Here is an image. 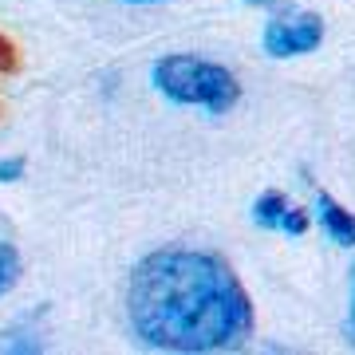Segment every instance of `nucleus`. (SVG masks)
Here are the masks:
<instances>
[{"label":"nucleus","instance_id":"1","mask_svg":"<svg viewBox=\"0 0 355 355\" xmlns=\"http://www.w3.org/2000/svg\"><path fill=\"white\" fill-rule=\"evenodd\" d=\"M127 316L135 336L158 352H233L253 331V300L221 257L158 249L130 272Z\"/></svg>","mask_w":355,"mask_h":355},{"label":"nucleus","instance_id":"2","mask_svg":"<svg viewBox=\"0 0 355 355\" xmlns=\"http://www.w3.org/2000/svg\"><path fill=\"white\" fill-rule=\"evenodd\" d=\"M154 87L170 103L182 107H205L209 114H225L241 99L237 76L221 64H209L202 55H162L150 67Z\"/></svg>","mask_w":355,"mask_h":355},{"label":"nucleus","instance_id":"3","mask_svg":"<svg viewBox=\"0 0 355 355\" xmlns=\"http://www.w3.org/2000/svg\"><path fill=\"white\" fill-rule=\"evenodd\" d=\"M324 44V20L308 12H292V16H277L265 24V51L277 60H292V55H304L316 51Z\"/></svg>","mask_w":355,"mask_h":355},{"label":"nucleus","instance_id":"4","mask_svg":"<svg viewBox=\"0 0 355 355\" xmlns=\"http://www.w3.org/2000/svg\"><path fill=\"white\" fill-rule=\"evenodd\" d=\"M253 221L261 229H284L288 237H304V233H308V214L292 209L288 198H284V193H277V190H265L261 198H257Z\"/></svg>","mask_w":355,"mask_h":355},{"label":"nucleus","instance_id":"5","mask_svg":"<svg viewBox=\"0 0 355 355\" xmlns=\"http://www.w3.org/2000/svg\"><path fill=\"white\" fill-rule=\"evenodd\" d=\"M316 221L336 245H343V249L355 245V214L347 209V205L336 202L328 190H316Z\"/></svg>","mask_w":355,"mask_h":355},{"label":"nucleus","instance_id":"6","mask_svg":"<svg viewBox=\"0 0 355 355\" xmlns=\"http://www.w3.org/2000/svg\"><path fill=\"white\" fill-rule=\"evenodd\" d=\"M16 280H20V253H16V245L0 241V296H8Z\"/></svg>","mask_w":355,"mask_h":355},{"label":"nucleus","instance_id":"7","mask_svg":"<svg viewBox=\"0 0 355 355\" xmlns=\"http://www.w3.org/2000/svg\"><path fill=\"white\" fill-rule=\"evenodd\" d=\"M24 158H4V162H0V182H20V178H24Z\"/></svg>","mask_w":355,"mask_h":355},{"label":"nucleus","instance_id":"8","mask_svg":"<svg viewBox=\"0 0 355 355\" xmlns=\"http://www.w3.org/2000/svg\"><path fill=\"white\" fill-rule=\"evenodd\" d=\"M0 71H16V48L4 36H0Z\"/></svg>","mask_w":355,"mask_h":355},{"label":"nucleus","instance_id":"9","mask_svg":"<svg viewBox=\"0 0 355 355\" xmlns=\"http://www.w3.org/2000/svg\"><path fill=\"white\" fill-rule=\"evenodd\" d=\"M347 340L355 343V268H352V308H347Z\"/></svg>","mask_w":355,"mask_h":355},{"label":"nucleus","instance_id":"10","mask_svg":"<svg viewBox=\"0 0 355 355\" xmlns=\"http://www.w3.org/2000/svg\"><path fill=\"white\" fill-rule=\"evenodd\" d=\"M241 4H257V8H265V4H272V0H241Z\"/></svg>","mask_w":355,"mask_h":355},{"label":"nucleus","instance_id":"11","mask_svg":"<svg viewBox=\"0 0 355 355\" xmlns=\"http://www.w3.org/2000/svg\"><path fill=\"white\" fill-rule=\"evenodd\" d=\"M127 4H158V0H127Z\"/></svg>","mask_w":355,"mask_h":355}]
</instances>
